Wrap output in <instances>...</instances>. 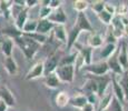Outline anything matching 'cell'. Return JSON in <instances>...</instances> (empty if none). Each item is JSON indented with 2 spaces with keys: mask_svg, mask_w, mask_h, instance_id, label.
I'll use <instances>...</instances> for the list:
<instances>
[{
  "mask_svg": "<svg viewBox=\"0 0 128 111\" xmlns=\"http://www.w3.org/2000/svg\"><path fill=\"white\" fill-rule=\"evenodd\" d=\"M82 31H88V32H94V28L90 23V21L88 20L87 16L84 12L78 13L76 22L74 24V27L71 28V30L68 33L67 37V49L69 50L76 44L79 34L82 33Z\"/></svg>",
  "mask_w": 128,
  "mask_h": 111,
  "instance_id": "cell-1",
  "label": "cell"
},
{
  "mask_svg": "<svg viewBox=\"0 0 128 111\" xmlns=\"http://www.w3.org/2000/svg\"><path fill=\"white\" fill-rule=\"evenodd\" d=\"M12 40L16 41V43L19 46L20 50L22 51L24 56L26 57V59L28 61H31L35 58L36 53L38 52L39 48H40V44L35 42V41L31 40L28 37L24 36L22 33L14 37V38H12Z\"/></svg>",
  "mask_w": 128,
  "mask_h": 111,
  "instance_id": "cell-2",
  "label": "cell"
},
{
  "mask_svg": "<svg viewBox=\"0 0 128 111\" xmlns=\"http://www.w3.org/2000/svg\"><path fill=\"white\" fill-rule=\"evenodd\" d=\"M55 73L59 78L60 82L71 83L75 79V65H66L58 66Z\"/></svg>",
  "mask_w": 128,
  "mask_h": 111,
  "instance_id": "cell-3",
  "label": "cell"
},
{
  "mask_svg": "<svg viewBox=\"0 0 128 111\" xmlns=\"http://www.w3.org/2000/svg\"><path fill=\"white\" fill-rule=\"evenodd\" d=\"M82 69V71H85L89 76H96V77H102V76H106L109 72V68H108L106 61L97 63H90L88 66H84Z\"/></svg>",
  "mask_w": 128,
  "mask_h": 111,
  "instance_id": "cell-4",
  "label": "cell"
},
{
  "mask_svg": "<svg viewBox=\"0 0 128 111\" xmlns=\"http://www.w3.org/2000/svg\"><path fill=\"white\" fill-rule=\"evenodd\" d=\"M45 76V68H44V61H39V62L35 63L32 67L30 68V70L27 72L24 79L28 81L30 80H35L40 77Z\"/></svg>",
  "mask_w": 128,
  "mask_h": 111,
  "instance_id": "cell-5",
  "label": "cell"
},
{
  "mask_svg": "<svg viewBox=\"0 0 128 111\" xmlns=\"http://www.w3.org/2000/svg\"><path fill=\"white\" fill-rule=\"evenodd\" d=\"M48 20L51 23L55 24V26H57V24H65L67 22V16H66L64 9L60 7V8L56 9V10H52L50 16L48 17Z\"/></svg>",
  "mask_w": 128,
  "mask_h": 111,
  "instance_id": "cell-6",
  "label": "cell"
},
{
  "mask_svg": "<svg viewBox=\"0 0 128 111\" xmlns=\"http://www.w3.org/2000/svg\"><path fill=\"white\" fill-rule=\"evenodd\" d=\"M96 83H97V92L96 95L98 96V98H102V96L106 93V90H107L109 83L112 82V79L106 77V76H102V77H94Z\"/></svg>",
  "mask_w": 128,
  "mask_h": 111,
  "instance_id": "cell-7",
  "label": "cell"
},
{
  "mask_svg": "<svg viewBox=\"0 0 128 111\" xmlns=\"http://www.w3.org/2000/svg\"><path fill=\"white\" fill-rule=\"evenodd\" d=\"M0 100L4 101L8 108L14 107L16 106V99H14V96L12 95L11 90L6 86H2L0 87Z\"/></svg>",
  "mask_w": 128,
  "mask_h": 111,
  "instance_id": "cell-8",
  "label": "cell"
},
{
  "mask_svg": "<svg viewBox=\"0 0 128 111\" xmlns=\"http://www.w3.org/2000/svg\"><path fill=\"white\" fill-rule=\"evenodd\" d=\"M107 66L109 68V71H112L114 76H122V73L125 72V70L122 69V67L120 66V63L118 62V59L117 57L112 56L110 58L107 59Z\"/></svg>",
  "mask_w": 128,
  "mask_h": 111,
  "instance_id": "cell-9",
  "label": "cell"
},
{
  "mask_svg": "<svg viewBox=\"0 0 128 111\" xmlns=\"http://www.w3.org/2000/svg\"><path fill=\"white\" fill-rule=\"evenodd\" d=\"M78 55H79L80 59L82 60L84 66H88L92 63V49L90 47H82L78 46Z\"/></svg>",
  "mask_w": 128,
  "mask_h": 111,
  "instance_id": "cell-10",
  "label": "cell"
},
{
  "mask_svg": "<svg viewBox=\"0 0 128 111\" xmlns=\"http://www.w3.org/2000/svg\"><path fill=\"white\" fill-rule=\"evenodd\" d=\"M118 62L122 67L125 71L128 70V49H127V43L125 41L122 42V47H120V51L117 56Z\"/></svg>",
  "mask_w": 128,
  "mask_h": 111,
  "instance_id": "cell-11",
  "label": "cell"
},
{
  "mask_svg": "<svg viewBox=\"0 0 128 111\" xmlns=\"http://www.w3.org/2000/svg\"><path fill=\"white\" fill-rule=\"evenodd\" d=\"M4 68L9 76H16L18 72V66L14 57H4Z\"/></svg>",
  "mask_w": 128,
  "mask_h": 111,
  "instance_id": "cell-12",
  "label": "cell"
},
{
  "mask_svg": "<svg viewBox=\"0 0 128 111\" xmlns=\"http://www.w3.org/2000/svg\"><path fill=\"white\" fill-rule=\"evenodd\" d=\"M54 27H55V24L51 23L48 19H39L38 23H37L36 32L47 36V33L50 32V31L54 29Z\"/></svg>",
  "mask_w": 128,
  "mask_h": 111,
  "instance_id": "cell-13",
  "label": "cell"
},
{
  "mask_svg": "<svg viewBox=\"0 0 128 111\" xmlns=\"http://www.w3.org/2000/svg\"><path fill=\"white\" fill-rule=\"evenodd\" d=\"M28 12H29V9L24 8L14 17V26H16L17 31H19V32H21L24 23L28 20Z\"/></svg>",
  "mask_w": 128,
  "mask_h": 111,
  "instance_id": "cell-14",
  "label": "cell"
},
{
  "mask_svg": "<svg viewBox=\"0 0 128 111\" xmlns=\"http://www.w3.org/2000/svg\"><path fill=\"white\" fill-rule=\"evenodd\" d=\"M1 51L4 57H12V50H14V40L10 37H4L1 39L0 42Z\"/></svg>",
  "mask_w": 128,
  "mask_h": 111,
  "instance_id": "cell-15",
  "label": "cell"
},
{
  "mask_svg": "<svg viewBox=\"0 0 128 111\" xmlns=\"http://www.w3.org/2000/svg\"><path fill=\"white\" fill-rule=\"evenodd\" d=\"M58 63H59V60L57 59V57L55 56H51L49 57L48 59L44 62V68H45V77L50 73H54L56 71L58 67Z\"/></svg>",
  "mask_w": 128,
  "mask_h": 111,
  "instance_id": "cell-16",
  "label": "cell"
},
{
  "mask_svg": "<svg viewBox=\"0 0 128 111\" xmlns=\"http://www.w3.org/2000/svg\"><path fill=\"white\" fill-rule=\"evenodd\" d=\"M112 95H114V98H116L122 105H125L126 101H125L124 92H122V88H120L119 83H118V80L115 77L112 78Z\"/></svg>",
  "mask_w": 128,
  "mask_h": 111,
  "instance_id": "cell-17",
  "label": "cell"
},
{
  "mask_svg": "<svg viewBox=\"0 0 128 111\" xmlns=\"http://www.w3.org/2000/svg\"><path fill=\"white\" fill-rule=\"evenodd\" d=\"M87 103H88L87 97H86L85 95L75 96V97L70 98V100H69V105L71 106V107L76 108V109H80V110H82Z\"/></svg>",
  "mask_w": 128,
  "mask_h": 111,
  "instance_id": "cell-18",
  "label": "cell"
},
{
  "mask_svg": "<svg viewBox=\"0 0 128 111\" xmlns=\"http://www.w3.org/2000/svg\"><path fill=\"white\" fill-rule=\"evenodd\" d=\"M114 98L112 92H109L107 95H104L98 101V111H105L109 109V106L112 103V100Z\"/></svg>",
  "mask_w": 128,
  "mask_h": 111,
  "instance_id": "cell-19",
  "label": "cell"
},
{
  "mask_svg": "<svg viewBox=\"0 0 128 111\" xmlns=\"http://www.w3.org/2000/svg\"><path fill=\"white\" fill-rule=\"evenodd\" d=\"M52 31H54L55 37L59 41H61L62 43L67 44V32H66V29H65V26H64V24H57V26H55L52 29Z\"/></svg>",
  "mask_w": 128,
  "mask_h": 111,
  "instance_id": "cell-20",
  "label": "cell"
},
{
  "mask_svg": "<svg viewBox=\"0 0 128 111\" xmlns=\"http://www.w3.org/2000/svg\"><path fill=\"white\" fill-rule=\"evenodd\" d=\"M60 83H61L60 80H59V78L57 77V75L55 72L45 77V86L49 89H57L60 86Z\"/></svg>",
  "mask_w": 128,
  "mask_h": 111,
  "instance_id": "cell-21",
  "label": "cell"
},
{
  "mask_svg": "<svg viewBox=\"0 0 128 111\" xmlns=\"http://www.w3.org/2000/svg\"><path fill=\"white\" fill-rule=\"evenodd\" d=\"M104 38H102L100 34L98 33H92V36L88 39V47H90L92 49L95 48H100L102 47V43H104Z\"/></svg>",
  "mask_w": 128,
  "mask_h": 111,
  "instance_id": "cell-22",
  "label": "cell"
},
{
  "mask_svg": "<svg viewBox=\"0 0 128 111\" xmlns=\"http://www.w3.org/2000/svg\"><path fill=\"white\" fill-rule=\"evenodd\" d=\"M119 80H118V83H119L120 88H122V92H124V97H125V101H128V72L125 71L122 76H119Z\"/></svg>",
  "mask_w": 128,
  "mask_h": 111,
  "instance_id": "cell-23",
  "label": "cell"
},
{
  "mask_svg": "<svg viewBox=\"0 0 128 111\" xmlns=\"http://www.w3.org/2000/svg\"><path fill=\"white\" fill-rule=\"evenodd\" d=\"M69 100H70V97L65 91H61V92H59L56 96V105L59 108H65L66 106H68L69 105Z\"/></svg>",
  "mask_w": 128,
  "mask_h": 111,
  "instance_id": "cell-24",
  "label": "cell"
},
{
  "mask_svg": "<svg viewBox=\"0 0 128 111\" xmlns=\"http://www.w3.org/2000/svg\"><path fill=\"white\" fill-rule=\"evenodd\" d=\"M82 90L85 91V93H87V95H90V93H96L97 92V83H96L95 79L92 77H88L87 79V82L85 83V86H84ZM86 95V96H87Z\"/></svg>",
  "mask_w": 128,
  "mask_h": 111,
  "instance_id": "cell-25",
  "label": "cell"
},
{
  "mask_svg": "<svg viewBox=\"0 0 128 111\" xmlns=\"http://www.w3.org/2000/svg\"><path fill=\"white\" fill-rule=\"evenodd\" d=\"M37 23H38V20L28 19V20H27V22L24 23L22 30H21V33H22V34H28V33H34V32H36Z\"/></svg>",
  "mask_w": 128,
  "mask_h": 111,
  "instance_id": "cell-26",
  "label": "cell"
},
{
  "mask_svg": "<svg viewBox=\"0 0 128 111\" xmlns=\"http://www.w3.org/2000/svg\"><path fill=\"white\" fill-rule=\"evenodd\" d=\"M117 47L116 44L114 43H106V46L104 48L102 49V52H100V56H102V58H110L112 55L115 53V51H116Z\"/></svg>",
  "mask_w": 128,
  "mask_h": 111,
  "instance_id": "cell-27",
  "label": "cell"
},
{
  "mask_svg": "<svg viewBox=\"0 0 128 111\" xmlns=\"http://www.w3.org/2000/svg\"><path fill=\"white\" fill-rule=\"evenodd\" d=\"M14 2L12 1H4V0H0V12H2L6 18H9L11 14V8Z\"/></svg>",
  "mask_w": 128,
  "mask_h": 111,
  "instance_id": "cell-28",
  "label": "cell"
},
{
  "mask_svg": "<svg viewBox=\"0 0 128 111\" xmlns=\"http://www.w3.org/2000/svg\"><path fill=\"white\" fill-rule=\"evenodd\" d=\"M78 58V51L77 52H74L71 55L67 56V57H64L61 60H59L58 66H66V65H75L76 60Z\"/></svg>",
  "mask_w": 128,
  "mask_h": 111,
  "instance_id": "cell-29",
  "label": "cell"
},
{
  "mask_svg": "<svg viewBox=\"0 0 128 111\" xmlns=\"http://www.w3.org/2000/svg\"><path fill=\"white\" fill-rule=\"evenodd\" d=\"M24 36L28 37V38H30L31 40H34L35 42L39 43L41 46V44H44L47 41V39H48V37L45 36V34H40V33H37V32H34V33H28V34H24Z\"/></svg>",
  "mask_w": 128,
  "mask_h": 111,
  "instance_id": "cell-30",
  "label": "cell"
},
{
  "mask_svg": "<svg viewBox=\"0 0 128 111\" xmlns=\"http://www.w3.org/2000/svg\"><path fill=\"white\" fill-rule=\"evenodd\" d=\"M89 7V2L85 1V0H76L74 2V9L78 12V13H82L85 12Z\"/></svg>",
  "mask_w": 128,
  "mask_h": 111,
  "instance_id": "cell-31",
  "label": "cell"
},
{
  "mask_svg": "<svg viewBox=\"0 0 128 111\" xmlns=\"http://www.w3.org/2000/svg\"><path fill=\"white\" fill-rule=\"evenodd\" d=\"M97 16H98V18L100 19V21L104 22L105 24H110V22H112V18L115 17V16H112V14L108 13V12L105 11V10H102V12H99Z\"/></svg>",
  "mask_w": 128,
  "mask_h": 111,
  "instance_id": "cell-32",
  "label": "cell"
},
{
  "mask_svg": "<svg viewBox=\"0 0 128 111\" xmlns=\"http://www.w3.org/2000/svg\"><path fill=\"white\" fill-rule=\"evenodd\" d=\"M128 14V6L126 3H119L116 7V16L125 17Z\"/></svg>",
  "mask_w": 128,
  "mask_h": 111,
  "instance_id": "cell-33",
  "label": "cell"
},
{
  "mask_svg": "<svg viewBox=\"0 0 128 111\" xmlns=\"http://www.w3.org/2000/svg\"><path fill=\"white\" fill-rule=\"evenodd\" d=\"M109 110L110 111H124V107H122V105L116 98H112V103L109 106Z\"/></svg>",
  "mask_w": 128,
  "mask_h": 111,
  "instance_id": "cell-34",
  "label": "cell"
},
{
  "mask_svg": "<svg viewBox=\"0 0 128 111\" xmlns=\"http://www.w3.org/2000/svg\"><path fill=\"white\" fill-rule=\"evenodd\" d=\"M105 4H106L105 1H95V2H92V9L98 14L99 12H102L104 10Z\"/></svg>",
  "mask_w": 128,
  "mask_h": 111,
  "instance_id": "cell-35",
  "label": "cell"
},
{
  "mask_svg": "<svg viewBox=\"0 0 128 111\" xmlns=\"http://www.w3.org/2000/svg\"><path fill=\"white\" fill-rule=\"evenodd\" d=\"M51 12H52V9L49 8V7H41L39 17H40V19H48V17L50 16Z\"/></svg>",
  "mask_w": 128,
  "mask_h": 111,
  "instance_id": "cell-36",
  "label": "cell"
},
{
  "mask_svg": "<svg viewBox=\"0 0 128 111\" xmlns=\"http://www.w3.org/2000/svg\"><path fill=\"white\" fill-rule=\"evenodd\" d=\"M86 97H87L88 103H90V105H92V106H95L96 103H98V101H99V98H98V96L96 95V93H90V95H87Z\"/></svg>",
  "mask_w": 128,
  "mask_h": 111,
  "instance_id": "cell-37",
  "label": "cell"
},
{
  "mask_svg": "<svg viewBox=\"0 0 128 111\" xmlns=\"http://www.w3.org/2000/svg\"><path fill=\"white\" fill-rule=\"evenodd\" d=\"M104 10H105V11H107L108 13L112 14V16H116V7L112 6V4H109V3H107V2H106Z\"/></svg>",
  "mask_w": 128,
  "mask_h": 111,
  "instance_id": "cell-38",
  "label": "cell"
},
{
  "mask_svg": "<svg viewBox=\"0 0 128 111\" xmlns=\"http://www.w3.org/2000/svg\"><path fill=\"white\" fill-rule=\"evenodd\" d=\"M61 3H62V2H61L60 0H50V2H49V8H51L52 10H56V9L60 8Z\"/></svg>",
  "mask_w": 128,
  "mask_h": 111,
  "instance_id": "cell-39",
  "label": "cell"
},
{
  "mask_svg": "<svg viewBox=\"0 0 128 111\" xmlns=\"http://www.w3.org/2000/svg\"><path fill=\"white\" fill-rule=\"evenodd\" d=\"M39 3L38 0H26V8L27 9H30V8H34L35 6Z\"/></svg>",
  "mask_w": 128,
  "mask_h": 111,
  "instance_id": "cell-40",
  "label": "cell"
},
{
  "mask_svg": "<svg viewBox=\"0 0 128 111\" xmlns=\"http://www.w3.org/2000/svg\"><path fill=\"white\" fill-rule=\"evenodd\" d=\"M80 111H95V106L90 105V103H87Z\"/></svg>",
  "mask_w": 128,
  "mask_h": 111,
  "instance_id": "cell-41",
  "label": "cell"
},
{
  "mask_svg": "<svg viewBox=\"0 0 128 111\" xmlns=\"http://www.w3.org/2000/svg\"><path fill=\"white\" fill-rule=\"evenodd\" d=\"M119 18H120V21H122V26H124V27L128 26V16H125V17H119Z\"/></svg>",
  "mask_w": 128,
  "mask_h": 111,
  "instance_id": "cell-42",
  "label": "cell"
},
{
  "mask_svg": "<svg viewBox=\"0 0 128 111\" xmlns=\"http://www.w3.org/2000/svg\"><path fill=\"white\" fill-rule=\"evenodd\" d=\"M7 110H8V106L4 101L0 100V111H7Z\"/></svg>",
  "mask_w": 128,
  "mask_h": 111,
  "instance_id": "cell-43",
  "label": "cell"
},
{
  "mask_svg": "<svg viewBox=\"0 0 128 111\" xmlns=\"http://www.w3.org/2000/svg\"><path fill=\"white\" fill-rule=\"evenodd\" d=\"M124 34H125L126 37H128V26L124 27Z\"/></svg>",
  "mask_w": 128,
  "mask_h": 111,
  "instance_id": "cell-44",
  "label": "cell"
},
{
  "mask_svg": "<svg viewBox=\"0 0 128 111\" xmlns=\"http://www.w3.org/2000/svg\"><path fill=\"white\" fill-rule=\"evenodd\" d=\"M127 111H128V110H127Z\"/></svg>",
  "mask_w": 128,
  "mask_h": 111,
  "instance_id": "cell-45",
  "label": "cell"
}]
</instances>
